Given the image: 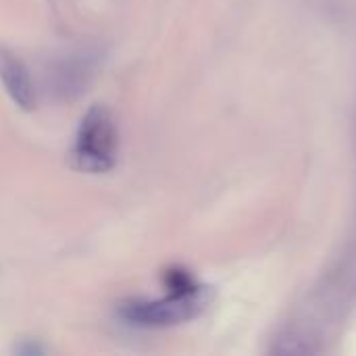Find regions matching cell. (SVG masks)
Returning <instances> with one entry per match:
<instances>
[{
  "label": "cell",
  "mask_w": 356,
  "mask_h": 356,
  "mask_svg": "<svg viewBox=\"0 0 356 356\" xmlns=\"http://www.w3.org/2000/svg\"><path fill=\"white\" fill-rule=\"evenodd\" d=\"M119 125L113 111L104 104H92L81 117L73 146L71 165L81 173H106L117 165Z\"/></svg>",
  "instance_id": "cell-1"
},
{
  "label": "cell",
  "mask_w": 356,
  "mask_h": 356,
  "mask_svg": "<svg viewBox=\"0 0 356 356\" xmlns=\"http://www.w3.org/2000/svg\"><path fill=\"white\" fill-rule=\"evenodd\" d=\"M211 300V292L204 286H196L186 292H169L159 300H129L117 311V317L138 330H161L186 323L198 317Z\"/></svg>",
  "instance_id": "cell-2"
},
{
  "label": "cell",
  "mask_w": 356,
  "mask_h": 356,
  "mask_svg": "<svg viewBox=\"0 0 356 356\" xmlns=\"http://www.w3.org/2000/svg\"><path fill=\"white\" fill-rule=\"evenodd\" d=\"M98 67V52L79 50L73 54L63 56L50 69V81L56 94L63 98H75L90 86L92 77L96 75Z\"/></svg>",
  "instance_id": "cell-3"
},
{
  "label": "cell",
  "mask_w": 356,
  "mask_h": 356,
  "mask_svg": "<svg viewBox=\"0 0 356 356\" xmlns=\"http://www.w3.org/2000/svg\"><path fill=\"white\" fill-rule=\"evenodd\" d=\"M0 81L8 98L21 111L35 108V86L27 65L8 48L0 46Z\"/></svg>",
  "instance_id": "cell-4"
},
{
  "label": "cell",
  "mask_w": 356,
  "mask_h": 356,
  "mask_svg": "<svg viewBox=\"0 0 356 356\" xmlns=\"http://www.w3.org/2000/svg\"><path fill=\"white\" fill-rule=\"evenodd\" d=\"M15 353L23 356H38L44 355V346L38 340H23V342H19V346H15Z\"/></svg>",
  "instance_id": "cell-5"
}]
</instances>
